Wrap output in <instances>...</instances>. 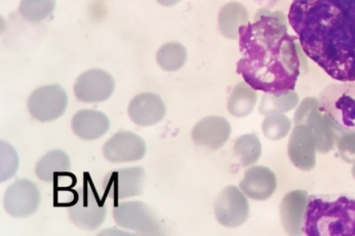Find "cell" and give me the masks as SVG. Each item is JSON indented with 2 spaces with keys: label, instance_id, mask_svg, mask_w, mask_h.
<instances>
[{
  "label": "cell",
  "instance_id": "5b68a950",
  "mask_svg": "<svg viewBox=\"0 0 355 236\" xmlns=\"http://www.w3.org/2000/svg\"><path fill=\"white\" fill-rule=\"evenodd\" d=\"M106 211L105 199L99 196L91 179L85 178L83 187L77 191L76 199L68 208L70 221L83 230H95L104 223Z\"/></svg>",
  "mask_w": 355,
  "mask_h": 236
},
{
  "label": "cell",
  "instance_id": "7a4b0ae2",
  "mask_svg": "<svg viewBox=\"0 0 355 236\" xmlns=\"http://www.w3.org/2000/svg\"><path fill=\"white\" fill-rule=\"evenodd\" d=\"M297 40L275 17L239 26L236 72L254 91L275 96L292 93L300 75Z\"/></svg>",
  "mask_w": 355,
  "mask_h": 236
},
{
  "label": "cell",
  "instance_id": "3957f363",
  "mask_svg": "<svg viewBox=\"0 0 355 236\" xmlns=\"http://www.w3.org/2000/svg\"><path fill=\"white\" fill-rule=\"evenodd\" d=\"M307 236H355V199L347 195H311L303 214Z\"/></svg>",
  "mask_w": 355,
  "mask_h": 236
},
{
  "label": "cell",
  "instance_id": "9c48e42d",
  "mask_svg": "<svg viewBox=\"0 0 355 236\" xmlns=\"http://www.w3.org/2000/svg\"><path fill=\"white\" fill-rule=\"evenodd\" d=\"M40 192L37 186L28 179H19L6 189L3 207L10 216L27 218L37 212Z\"/></svg>",
  "mask_w": 355,
  "mask_h": 236
},
{
  "label": "cell",
  "instance_id": "2e32d148",
  "mask_svg": "<svg viewBox=\"0 0 355 236\" xmlns=\"http://www.w3.org/2000/svg\"><path fill=\"white\" fill-rule=\"evenodd\" d=\"M157 63L164 70H177L186 60L185 49L178 44H166L157 53Z\"/></svg>",
  "mask_w": 355,
  "mask_h": 236
},
{
  "label": "cell",
  "instance_id": "5bb4252c",
  "mask_svg": "<svg viewBox=\"0 0 355 236\" xmlns=\"http://www.w3.org/2000/svg\"><path fill=\"white\" fill-rule=\"evenodd\" d=\"M71 160L63 150H51L40 158L35 167L38 179L46 183L55 181L60 176L69 173Z\"/></svg>",
  "mask_w": 355,
  "mask_h": 236
},
{
  "label": "cell",
  "instance_id": "ffe728a7",
  "mask_svg": "<svg viewBox=\"0 0 355 236\" xmlns=\"http://www.w3.org/2000/svg\"><path fill=\"white\" fill-rule=\"evenodd\" d=\"M158 2H159L160 4H162V6H173V4L177 3L179 0H157Z\"/></svg>",
  "mask_w": 355,
  "mask_h": 236
},
{
  "label": "cell",
  "instance_id": "52a82bcc",
  "mask_svg": "<svg viewBox=\"0 0 355 236\" xmlns=\"http://www.w3.org/2000/svg\"><path fill=\"white\" fill-rule=\"evenodd\" d=\"M146 173L142 167H125L111 171L103 181L104 199L113 201L138 196L144 192Z\"/></svg>",
  "mask_w": 355,
  "mask_h": 236
},
{
  "label": "cell",
  "instance_id": "e0dca14e",
  "mask_svg": "<svg viewBox=\"0 0 355 236\" xmlns=\"http://www.w3.org/2000/svg\"><path fill=\"white\" fill-rule=\"evenodd\" d=\"M218 121L215 118H209L200 122L194 130V140L209 146H217L220 134L218 133Z\"/></svg>",
  "mask_w": 355,
  "mask_h": 236
},
{
  "label": "cell",
  "instance_id": "277c9868",
  "mask_svg": "<svg viewBox=\"0 0 355 236\" xmlns=\"http://www.w3.org/2000/svg\"><path fill=\"white\" fill-rule=\"evenodd\" d=\"M320 111L346 132L355 133V81H336L318 96Z\"/></svg>",
  "mask_w": 355,
  "mask_h": 236
},
{
  "label": "cell",
  "instance_id": "4fadbf2b",
  "mask_svg": "<svg viewBox=\"0 0 355 236\" xmlns=\"http://www.w3.org/2000/svg\"><path fill=\"white\" fill-rule=\"evenodd\" d=\"M71 128L76 136L81 140L94 141L108 133L110 121L101 111L85 109L74 115Z\"/></svg>",
  "mask_w": 355,
  "mask_h": 236
},
{
  "label": "cell",
  "instance_id": "ac0fdd59",
  "mask_svg": "<svg viewBox=\"0 0 355 236\" xmlns=\"http://www.w3.org/2000/svg\"><path fill=\"white\" fill-rule=\"evenodd\" d=\"M19 167V158L12 145L1 141V182L12 178Z\"/></svg>",
  "mask_w": 355,
  "mask_h": 236
},
{
  "label": "cell",
  "instance_id": "6da1fadb",
  "mask_svg": "<svg viewBox=\"0 0 355 236\" xmlns=\"http://www.w3.org/2000/svg\"><path fill=\"white\" fill-rule=\"evenodd\" d=\"M288 19L308 58L335 81H355V0H293Z\"/></svg>",
  "mask_w": 355,
  "mask_h": 236
},
{
  "label": "cell",
  "instance_id": "9a60e30c",
  "mask_svg": "<svg viewBox=\"0 0 355 236\" xmlns=\"http://www.w3.org/2000/svg\"><path fill=\"white\" fill-rule=\"evenodd\" d=\"M55 0H22L19 12L28 22L40 23L55 12Z\"/></svg>",
  "mask_w": 355,
  "mask_h": 236
},
{
  "label": "cell",
  "instance_id": "7c38bea8",
  "mask_svg": "<svg viewBox=\"0 0 355 236\" xmlns=\"http://www.w3.org/2000/svg\"><path fill=\"white\" fill-rule=\"evenodd\" d=\"M128 117L140 126H151L166 115V107L157 94L143 93L135 96L128 105Z\"/></svg>",
  "mask_w": 355,
  "mask_h": 236
},
{
  "label": "cell",
  "instance_id": "d6986e66",
  "mask_svg": "<svg viewBox=\"0 0 355 236\" xmlns=\"http://www.w3.org/2000/svg\"><path fill=\"white\" fill-rule=\"evenodd\" d=\"M252 1L262 8H272L277 6L282 0H252Z\"/></svg>",
  "mask_w": 355,
  "mask_h": 236
},
{
  "label": "cell",
  "instance_id": "8fae6325",
  "mask_svg": "<svg viewBox=\"0 0 355 236\" xmlns=\"http://www.w3.org/2000/svg\"><path fill=\"white\" fill-rule=\"evenodd\" d=\"M146 153L145 141L132 132H119L113 135L103 147V154L113 164L138 162Z\"/></svg>",
  "mask_w": 355,
  "mask_h": 236
},
{
  "label": "cell",
  "instance_id": "8992f818",
  "mask_svg": "<svg viewBox=\"0 0 355 236\" xmlns=\"http://www.w3.org/2000/svg\"><path fill=\"white\" fill-rule=\"evenodd\" d=\"M68 96L60 85L38 87L28 99V110L34 119L42 122L53 121L65 113Z\"/></svg>",
  "mask_w": 355,
  "mask_h": 236
},
{
  "label": "cell",
  "instance_id": "30bf717a",
  "mask_svg": "<svg viewBox=\"0 0 355 236\" xmlns=\"http://www.w3.org/2000/svg\"><path fill=\"white\" fill-rule=\"evenodd\" d=\"M115 83L111 74L101 69L85 71L74 85V94L83 103H100L112 96Z\"/></svg>",
  "mask_w": 355,
  "mask_h": 236
},
{
  "label": "cell",
  "instance_id": "ba28073f",
  "mask_svg": "<svg viewBox=\"0 0 355 236\" xmlns=\"http://www.w3.org/2000/svg\"><path fill=\"white\" fill-rule=\"evenodd\" d=\"M115 223L123 228L135 231L140 235L158 233V223L153 212L142 201L121 203L113 210Z\"/></svg>",
  "mask_w": 355,
  "mask_h": 236
}]
</instances>
